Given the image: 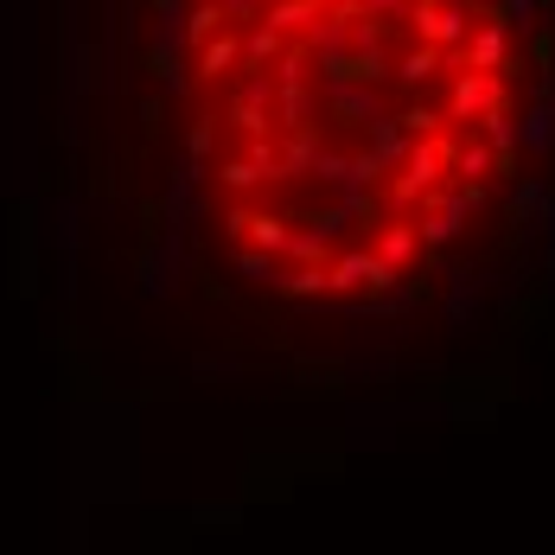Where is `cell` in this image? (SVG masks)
<instances>
[{
	"label": "cell",
	"mask_w": 555,
	"mask_h": 555,
	"mask_svg": "<svg viewBox=\"0 0 555 555\" xmlns=\"http://www.w3.org/2000/svg\"><path fill=\"white\" fill-rule=\"evenodd\" d=\"M185 109L236 269L364 300L504 192L524 26L511 0H185Z\"/></svg>",
	"instance_id": "obj_1"
}]
</instances>
